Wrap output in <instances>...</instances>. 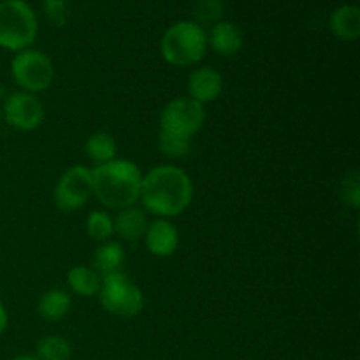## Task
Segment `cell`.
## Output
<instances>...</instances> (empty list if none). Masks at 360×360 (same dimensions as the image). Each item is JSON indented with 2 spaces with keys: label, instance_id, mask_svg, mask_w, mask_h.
Returning <instances> with one entry per match:
<instances>
[{
  "label": "cell",
  "instance_id": "1",
  "mask_svg": "<svg viewBox=\"0 0 360 360\" xmlns=\"http://www.w3.org/2000/svg\"><path fill=\"white\" fill-rule=\"evenodd\" d=\"M192 197V179L176 165H157L141 181L139 199L151 214L160 218L181 214L190 206Z\"/></svg>",
  "mask_w": 360,
  "mask_h": 360
},
{
  "label": "cell",
  "instance_id": "2",
  "mask_svg": "<svg viewBox=\"0 0 360 360\" xmlns=\"http://www.w3.org/2000/svg\"><path fill=\"white\" fill-rule=\"evenodd\" d=\"M139 167L125 158H115L108 164L91 169V188L98 202L109 210H125L134 206L141 195Z\"/></svg>",
  "mask_w": 360,
  "mask_h": 360
},
{
  "label": "cell",
  "instance_id": "3",
  "mask_svg": "<svg viewBox=\"0 0 360 360\" xmlns=\"http://www.w3.org/2000/svg\"><path fill=\"white\" fill-rule=\"evenodd\" d=\"M206 49V32L193 21H178L169 27L160 42L164 60L176 67L195 65L204 58Z\"/></svg>",
  "mask_w": 360,
  "mask_h": 360
},
{
  "label": "cell",
  "instance_id": "4",
  "mask_svg": "<svg viewBox=\"0 0 360 360\" xmlns=\"http://www.w3.org/2000/svg\"><path fill=\"white\" fill-rule=\"evenodd\" d=\"M37 37V18L23 0L0 4V46L11 51H23Z\"/></svg>",
  "mask_w": 360,
  "mask_h": 360
},
{
  "label": "cell",
  "instance_id": "5",
  "mask_svg": "<svg viewBox=\"0 0 360 360\" xmlns=\"http://www.w3.org/2000/svg\"><path fill=\"white\" fill-rule=\"evenodd\" d=\"M97 295L105 311L123 319L139 315L144 308V295L141 288L122 271L102 278Z\"/></svg>",
  "mask_w": 360,
  "mask_h": 360
},
{
  "label": "cell",
  "instance_id": "6",
  "mask_svg": "<svg viewBox=\"0 0 360 360\" xmlns=\"http://www.w3.org/2000/svg\"><path fill=\"white\" fill-rule=\"evenodd\" d=\"M13 77L21 91L27 94H39L51 86L55 69L53 63L44 53L35 49H23L13 60Z\"/></svg>",
  "mask_w": 360,
  "mask_h": 360
},
{
  "label": "cell",
  "instance_id": "7",
  "mask_svg": "<svg viewBox=\"0 0 360 360\" xmlns=\"http://www.w3.org/2000/svg\"><path fill=\"white\" fill-rule=\"evenodd\" d=\"M206 120L204 105L190 97H179L169 102L160 115V130L181 137H192L199 132Z\"/></svg>",
  "mask_w": 360,
  "mask_h": 360
},
{
  "label": "cell",
  "instance_id": "8",
  "mask_svg": "<svg viewBox=\"0 0 360 360\" xmlns=\"http://www.w3.org/2000/svg\"><path fill=\"white\" fill-rule=\"evenodd\" d=\"M94 195L91 188V169L74 165L62 174L55 188V204L63 213L81 210Z\"/></svg>",
  "mask_w": 360,
  "mask_h": 360
},
{
  "label": "cell",
  "instance_id": "9",
  "mask_svg": "<svg viewBox=\"0 0 360 360\" xmlns=\"http://www.w3.org/2000/svg\"><path fill=\"white\" fill-rule=\"evenodd\" d=\"M4 115H6V122L13 129L30 132V130L41 127L42 120H44V108L34 94L16 91L6 101Z\"/></svg>",
  "mask_w": 360,
  "mask_h": 360
},
{
  "label": "cell",
  "instance_id": "10",
  "mask_svg": "<svg viewBox=\"0 0 360 360\" xmlns=\"http://www.w3.org/2000/svg\"><path fill=\"white\" fill-rule=\"evenodd\" d=\"M188 97L199 104H210L220 97L224 90V77L213 67H199L188 77Z\"/></svg>",
  "mask_w": 360,
  "mask_h": 360
},
{
  "label": "cell",
  "instance_id": "11",
  "mask_svg": "<svg viewBox=\"0 0 360 360\" xmlns=\"http://www.w3.org/2000/svg\"><path fill=\"white\" fill-rule=\"evenodd\" d=\"M143 239L151 255L162 257V259L171 257L179 245L178 229L167 218H158V220L151 221Z\"/></svg>",
  "mask_w": 360,
  "mask_h": 360
},
{
  "label": "cell",
  "instance_id": "12",
  "mask_svg": "<svg viewBox=\"0 0 360 360\" xmlns=\"http://www.w3.org/2000/svg\"><path fill=\"white\" fill-rule=\"evenodd\" d=\"M207 42L218 55L234 56L241 51L245 39H243V32L238 25L231 23V21H218L211 28Z\"/></svg>",
  "mask_w": 360,
  "mask_h": 360
},
{
  "label": "cell",
  "instance_id": "13",
  "mask_svg": "<svg viewBox=\"0 0 360 360\" xmlns=\"http://www.w3.org/2000/svg\"><path fill=\"white\" fill-rule=\"evenodd\" d=\"M112 221H115V234H118L120 238L130 243L143 239L144 234H146L148 225H150L146 213L143 210H137L136 206L120 210V213L116 214Z\"/></svg>",
  "mask_w": 360,
  "mask_h": 360
},
{
  "label": "cell",
  "instance_id": "14",
  "mask_svg": "<svg viewBox=\"0 0 360 360\" xmlns=\"http://www.w3.org/2000/svg\"><path fill=\"white\" fill-rule=\"evenodd\" d=\"M330 30L343 41H355L360 35V9L357 6H341L330 16Z\"/></svg>",
  "mask_w": 360,
  "mask_h": 360
},
{
  "label": "cell",
  "instance_id": "15",
  "mask_svg": "<svg viewBox=\"0 0 360 360\" xmlns=\"http://www.w3.org/2000/svg\"><path fill=\"white\" fill-rule=\"evenodd\" d=\"M123 260H125V253H123L122 245L115 241H105L95 250L94 267L91 269L101 278L109 276V274L122 271Z\"/></svg>",
  "mask_w": 360,
  "mask_h": 360
},
{
  "label": "cell",
  "instance_id": "16",
  "mask_svg": "<svg viewBox=\"0 0 360 360\" xmlns=\"http://www.w3.org/2000/svg\"><path fill=\"white\" fill-rule=\"evenodd\" d=\"M67 281L74 294L81 297H94L101 290L102 278L88 266H76L67 273Z\"/></svg>",
  "mask_w": 360,
  "mask_h": 360
},
{
  "label": "cell",
  "instance_id": "17",
  "mask_svg": "<svg viewBox=\"0 0 360 360\" xmlns=\"http://www.w3.org/2000/svg\"><path fill=\"white\" fill-rule=\"evenodd\" d=\"M70 297L69 294H65L60 288H53L42 294V297L39 299V313L44 320L48 322H60L63 316L69 313L70 309Z\"/></svg>",
  "mask_w": 360,
  "mask_h": 360
},
{
  "label": "cell",
  "instance_id": "18",
  "mask_svg": "<svg viewBox=\"0 0 360 360\" xmlns=\"http://www.w3.org/2000/svg\"><path fill=\"white\" fill-rule=\"evenodd\" d=\"M84 151H86L88 158L97 165L108 164L116 157V141L111 134L97 132L88 137Z\"/></svg>",
  "mask_w": 360,
  "mask_h": 360
},
{
  "label": "cell",
  "instance_id": "19",
  "mask_svg": "<svg viewBox=\"0 0 360 360\" xmlns=\"http://www.w3.org/2000/svg\"><path fill=\"white\" fill-rule=\"evenodd\" d=\"M70 345L65 338L46 336L37 343V359L39 360H69Z\"/></svg>",
  "mask_w": 360,
  "mask_h": 360
},
{
  "label": "cell",
  "instance_id": "20",
  "mask_svg": "<svg viewBox=\"0 0 360 360\" xmlns=\"http://www.w3.org/2000/svg\"><path fill=\"white\" fill-rule=\"evenodd\" d=\"M86 232L94 241L105 243L115 234V221L105 211H91L86 218Z\"/></svg>",
  "mask_w": 360,
  "mask_h": 360
},
{
  "label": "cell",
  "instance_id": "21",
  "mask_svg": "<svg viewBox=\"0 0 360 360\" xmlns=\"http://www.w3.org/2000/svg\"><path fill=\"white\" fill-rule=\"evenodd\" d=\"M338 193L340 199L350 207L357 210L360 206V174L357 169H348L340 179L338 185Z\"/></svg>",
  "mask_w": 360,
  "mask_h": 360
},
{
  "label": "cell",
  "instance_id": "22",
  "mask_svg": "<svg viewBox=\"0 0 360 360\" xmlns=\"http://www.w3.org/2000/svg\"><path fill=\"white\" fill-rule=\"evenodd\" d=\"M224 16V4L221 0H197L193 6V18L199 27L202 25H217Z\"/></svg>",
  "mask_w": 360,
  "mask_h": 360
},
{
  "label": "cell",
  "instance_id": "23",
  "mask_svg": "<svg viewBox=\"0 0 360 360\" xmlns=\"http://www.w3.org/2000/svg\"><path fill=\"white\" fill-rule=\"evenodd\" d=\"M158 148L164 155L171 158H183L188 155L190 151V139L188 137L176 136V134L164 132L160 130L158 134Z\"/></svg>",
  "mask_w": 360,
  "mask_h": 360
},
{
  "label": "cell",
  "instance_id": "24",
  "mask_svg": "<svg viewBox=\"0 0 360 360\" xmlns=\"http://www.w3.org/2000/svg\"><path fill=\"white\" fill-rule=\"evenodd\" d=\"M44 11H46V16L49 18V21H51V23H55L56 27H62V25H65L67 18H69L67 4L63 2V0H46Z\"/></svg>",
  "mask_w": 360,
  "mask_h": 360
},
{
  "label": "cell",
  "instance_id": "25",
  "mask_svg": "<svg viewBox=\"0 0 360 360\" xmlns=\"http://www.w3.org/2000/svg\"><path fill=\"white\" fill-rule=\"evenodd\" d=\"M7 322H9V316H7V311L6 308H4V304L0 302V334L7 329Z\"/></svg>",
  "mask_w": 360,
  "mask_h": 360
},
{
  "label": "cell",
  "instance_id": "26",
  "mask_svg": "<svg viewBox=\"0 0 360 360\" xmlns=\"http://www.w3.org/2000/svg\"><path fill=\"white\" fill-rule=\"evenodd\" d=\"M13 360H39L37 357H32V355H20V357L13 359Z\"/></svg>",
  "mask_w": 360,
  "mask_h": 360
}]
</instances>
